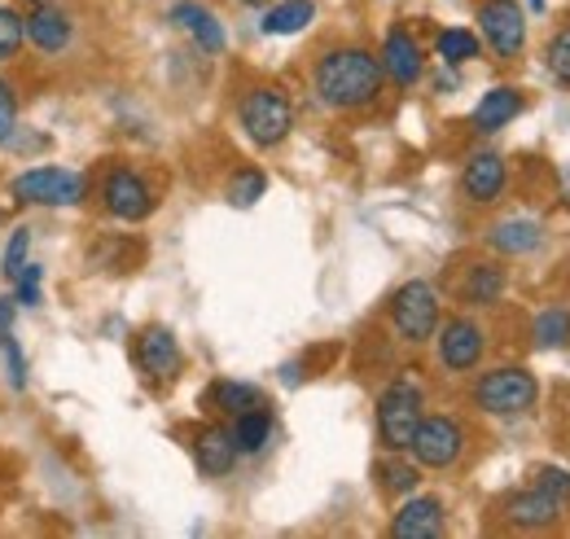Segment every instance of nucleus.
Listing matches in <instances>:
<instances>
[{
	"label": "nucleus",
	"instance_id": "obj_22",
	"mask_svg": "<svg viewBox=\"0 0 570 539\" xmlns=\"http://www.w3.org/2000/svg\"><path fill=\"white\" fill-rule=\"evenodd\" d=\"M312 22H316V4H312V0H277V4L264 9L259 31H264V36H298V31L312 27Z\"/></svg>",
	"mask_w": 570,
	"mask_h": 539
},
{
	"label": "nucleus",
	"instance_id": "obj_7",
	"mask_svg": "<svg viewBox=\"0 0 570 539\" xmlns=\"http://www.w3.org/2000/svg\"><path fill=\"white\" fill-rule=\"evenodd\" d=\"M409 452H413V461L422 470H452L465 457V425L456 416H448V412L422 416Z\"/></svg>",
	"mask_w": 570,
	"mask_h": 539
},
{
	"label": "nucleus",
	"instance_id": "obj_11",
	"mask_svg": "<svg viewBox=\"0 0 570 539\" xmlns=\"http://www.w3.org/2000/svg\"><path fill=\"white\" fill-rule=\"evenodd\" d=\"M22 22H27V45H36L45 58H58L71 49L75 22L58 0H27Z\"/></svg>",
	"mask_w": 570,
	"mask_h": 539
},
{
	"label": "nucleus",
	"instance_id": "obj_12",
	"mask_svg": "<svg viewBox=\"0 0 570 539\" xmlns=\"http://www.w3.org/2000/svg\"><path fill=\"white\" fill-rule=\"evenodd\" d=\"M180 364H185L180 342H176V334H171L167 325H149V330H141V337H137V369L145 373V382L167 386V382H176Z\"/></svg>",
	"mask_w": 570,
	"mask_h": 539
},
{
	"label": "nucleus",
	"instance_id": "obj_25",
	"mask_svg": "<svg viewBox=\"0 0 570 539\" xmlns=\"http://www.w3.org/2000/svg\"><path fill=\"white\" fill-rule=\"evenodd\" d=\"M479 49H483V40L474 31H465V27H443L434 36V53H439L443 67H465V62L479 58Z\"/></svg>",
	"mask_w": 570,
	"mask_h": 539
},
{
	"label": "nucleus",
	"instance_id": "obj_32",
	"mask_svg": "<svg viewBox=\"0 0 570 539\" xmlns=\"http://www.w3.org/2000/svg\"><path fill=\"white\" fill-rule=\"evenodd\" d=\"M18 133V92H13V84L0 75V149H4V140Z\"/></svg>",
	"mask_w": 570,
	"mask_h": 539
},
{
	"label": "nucleus",
	"instance_id": "obj_15",
	"mask_svg": "<svg viewBox=\"0 0 570 539\" xmlns=\"http://www.w3.org/2000/svg\"><path fill=\"white\" fill-rule=\"evenodd\" d=\"M443 500L439 496H409L400 504V513L391 518V536L395 539H439L443 536Z\"/></svg>",
	"mask_w": 570,
	"mask_h": 539
},
{
	"label": "nucleus",
	"instance_id": "obj_18",
	"mask_svg": "<svg viewBox=\"0 0 570 539\" xmlns=\"http://www.w3.org/2000/svg\"><path fill=\"white\" fill-rule=\"evenodd\" d=\"M522 92L518 88H509V84H497V88H488L483 92V101L474 106V115H470V128L479 136H492L500 128H509L518 115H522Z\"/></svg>",
	"mask_w": 570,
	"mask_h": 539
},
{
	"label": "nucleus",
	"instance_id": "obj_4",
	"mask_svg": "<svg viewBox=\"0 0 570 539\" xmlns=\"http://www.w3.org/2000/svg\"><path fill=\"white\" fill-rule=\"evenodd\" d=\"M9 194L27 206H79L88 198V176H79L71 167H58V163H45V167H27L9 180Z\"/></svg>",
	"mask_w": 570,
	"mask_h": 539
},
{
	"label": "nucleus",
	"instance_id": "obj_29",
	"mask_svg": "<svg viewBox=\"0 0 570 539\" xmlns=\"http://www.w3.org/2000/svg\"><path fill=\"white\" fill-rule=\"evenodd\" d=\"M570 342V312L567 307H549L535 321V346H567Z\"/></svg>",
	"mask_w": 570,
	"mask_h": 539
},
{
	"label": "nucleus",
	"instance_id": "obj_23",
	"mask_svg": "<svg viewBox=\"0 0 570 539\" xmlns=\"http://www.w3.org/2000/svg\"><path fill=\"white\" fill-rule=\"evenodd\" d=\"M504 294V268L500 264H474L465 268V281H461V298L474 303V307H488Z\"/></svg>",
	"mask_w": 570,
	"mask_h": 539
},
{
	"label": "nucleus",
	"instance_id": "obj_30",
	"mask_svg": "<svg viewBox=\"0 0 570 539\" xmlns=\"http://www.w3.org/2000/svg\"><path fill=\"white\" fill-rule=\"evenodd\" d=\"M27 255H31V228L27 224H18L13 233H9V242H4V255H0V276L4 281H13L22 264H27Z\"/></svg>",
	"mask_w": 570,
	"mask_h": 539
},
{
	"label": "nucleus",
	"instance_id": "obj_8",
	"mask_svg": "<svg viewBox=\"0 0 570 539\" xmlns=\"http://www.w3.org/2000/svg\"><path fill=\"white\" fill-rule=\"evenodd\" d=\"M154 189H149V180H145L137 167H110L106 171V180H101V206H106V215H115V219H124V224H141L154 215Z\"/></svg>",
	"mask_w": 570,
	"mask_h": 539
},
{
	"label": "nucleus",
	"instance_id": "obj_38",
	"mask_svg": "<svg viewBox=\"0 0 570 539\" xmlns=\"http://www.w3.org/2000/svg\"><path fill=\"white\" fill-rule=\"evenodd\" d=\"M531 9H544V0H531Z\"/></svg>",
	"mask_w": 570,
	"mask_h": 539
},
{
	"label": "nucleus",
	"instance_id": "obj_17",
	"mask_svg": "<svg viewBox=\"0 0 570 539\" xmlns=\"http://www.w3.org/2000/svg\"><path fill=\"white\" fill-rule=\"evenodd\" d=\"M488 246L500 251V255H509V259L535 255L544 246V224L531 219V215H509V219H500V224L488 228Z\"/></svg>",
	"mask_w": 570,
	"mask_h": 539
},
{
	"label": "nucleus",
	"instance_id": "obj_35",
	"mask_svg": "<svg viewBox=\"0 0 570 539\" xmlns=\"http://www.w3.org/2000/svg\"><path fill=\"white\" fill-rule=\"evenodd\" d=\"M535 487H544V491H553L562 504L570 500V473L558 470V465H544V470L535 473Z\"/></svg>",
	"mask_w": 570,
	"mask_h": 539
},
{
	"label": "nucleus",
	"instance_id": "obj_3",
	"mask_svg": "<svg viewBox=\"0 0 570 539\" xmlns=\"http://www.w3.org/2000/svg\"><path fill=\"white\" fill-rule=\"evenodd\" d=\"M470 400H474L479 412H488V416H522V412H531L535 400H540V382H535L531 369L504 364V369L479 373Z\"/></svg>",
	"mask_w": 570,
	"mask_h": 539
},
{
	"label": "nucleus",
	"instance_id": "obj_13",
	"mask_svg": "<svg viewBox=\"0 0 570 539\" xmlns=\"http://www.w3.org/2000/svg\"><path fill=\"white\" fill-rule=\"evenodd\" d=\"M504 185H509V167H504V158H500L497 149L470 154V163H465V171H461V194H465L470 203L474 206L500 203Z\"/></svg>",
	"mask_w": 570,
	"mask_h": 539
},
{
	"label": "nucleus",
	"instance_id": "obj_19",
	"mask_svg": "<svg viewBox=\"0 0 570 539\" xmlns=\"http://www.w3.org/2000/svg\"><path fill=\"white\" fill-rule=\"evenodd\" d=\"M171 22L203 49V53H224V27H219V18H215L207 4H198V0H180V4H171Z\"/></svg>",
	"mask_w": 570,
	"mask_h": 539
},
{
	"label": "nucleus",
	"instance_id": "obj_37",
	"mask_svg": "<svg viewBox=\"0 0 570 539\" xmlns=\"http://www.w3.org/2000/svg\"><path fill=\"white\" fill-rule=\"evenodd\" d=\"M237 4H246V9H268L273 0H237Z\"/></svg>",
	"mask_w": 570,
	"mask_h": 539
},
{
	"label": "nucleus",
	"instance_id": "obj_6",
	"mask_svg": "<svg viewBox=\"0 0 570 539\" xmlns=\"http://www.w3.org/2000/svg\"><path fill=\"white\" fill-rule=\"evenodd\" d=\"M386 316H391V330L404 337V342L422 346V342H430V337H434L439 321H443L439 290H434L430 281H404V285L391 294Z\"/></svg>",
	"mask_w": 570,
	"mask_h": 539
},
{
	"label": "nucleus",
	"instance_id": "obj_9",
	"mask_svg": "<svg viewBox=\"0 0 570 539\" xmlns=\"http://www.w3.org/2000/svg\"><path fill=\"white\" fill-rule=\"evenodd\" d=\"M479 31H483L488 49L504 62L522 58V49H527V13L518 0H483L479 4Z\"/></svg>",
	"mask_w": 570,
	"mask_h": 539
},
{
	"label": "nucleus",
	"instance_id": "obj_2",
	"mask_svg": "<svg viewBox=\"0 0 570 539\" xmlns=\"http://www.w3.org/2000/svg\"><path fill=\"white\" fill-rule=\"evenodd\" d=\"M426 391L417 378L400 373L386 382V391L377 395V443L386 452H409L413 434H417V421L426 416Z\"/></svg>",
	"mask_w": 570,
	"mask_h": 539
},
{
	"label": "nucleus",
	"instance_id": "obj_36",
	"mask_svg": "<svg viewBox=\"0 0 570 539\" xmlns=\"http://www.w3.org/2000/svg\"><path fill=\"white\" fill-rule=\"evenodd\" d=\"M13 316H18V298L13 294H0V346L13 337Z\"/></svg>",
	"mask_w": 570,
	"mask_h": 539
},
{
	"label": "nucleus",
	"instance_id": "obj_27",
	"mask_svg": "<svg viewBox=\"0 0 570 539\" xmlns=\"http://www.w3.org/2000/svg\"><path fill=\"white\" fill-rule=\"evenodd\" d=\"M22 45H27V22H22V9L0 4V67L18 62Z\"/></svg>",
	"mask_w": 570,
	"mask_h": 539
},
{
	"label": "nucleus",
	"instance_id": "obj_10",
	"mask_svg": "<svg viewBox=\"0 0 570 539\" xmlns=\"http://www.w3.org/2000/svg\"><path fill=\"white\" fill-rule=\"evenodd\" d=\"M434 346H439V364H443L448 373H470V369L483 364L488 334H483L479 321H470V316H452V321H439Z\"/></svg>",
	"mask_w": 570,
	"mask_h": 539
},
{
	"label": "nucleus",
	"instance_id": "obj_1",
	"mask_svg": "<svg viewBox=\"0 0 570 539\" xmlns=\"http://www.w3.org/2000/svg\"><path fill=\"white\" fill-rule=\"evenodd\" d=\"M382 84H386V70L382 62L368 53V49H330L316 70H312V88H316V101L325 110H364L382 97Z\"/></svg>",
	"mask_w": 570,
	"mask_h": 539
},
{
	"label": "nucleus",
	"instance_id": "obj_33",
	"mask_svg": "<svg viewBox=\"0 0 570 539\" xmlns=\"http://www.w3.org/2000/svg\"><path fill=\"white\" fill-rule=\"evenodd\" d=\"M549 70L558 75V84L570 88V27H562V31L549 40Z\"/></svg>",
	"mask_w": 570,
	"mask_h": 539
},
{
	"label": "nucleus",
	"instance_id": "obj_14",
	"mask_svg": "<svg viewBox=\"0 0 570 539\" xmlns=\"http://www.w3.org/2000/svg\"><path fill=\"white\" fill-rule=\"evenodd\" d=\"M382 70H386V79L391 84H400V88H413L417 79H422V70H426V58H422V45H417V36L409 31V27H391L386 31V40H382Z\"/></svg>",
	"mask_w": 570,
	"mask_h": 539
},
{
	"label": "nucleus",
	"instance_id": "obj_34",
	"mask_svg": "<svg viewBox=\"0 0 570 539\" xmlns=\"http://www.w3.org/2000/svg\"><path fill=\"white\" fill-rule=\"evenodd\" d=\"M0 351H4V364H9V386L13 391H27V355H22L18 337H9Z\"/></svg>",
	"mask_w": 570,
	"mask_h": 539
},
{
	"label": "nucleus",
	"instance_id": "obj_21",
	"mask_svg": "<svg viewBox=\"0 0 570 539\" xmlns=\"http://www.w3.org/2000/svg\"><path fill=\"white\" fill-rule=\"evenodd\" d=\"M233 443H237V457H259L264 448H268V439H273V412L268 404L259 408H246V412H237L233 416Z\"/></svg>",
	"mask_w": 570,
	"mask_h": 539
},
{
	"label": "nucleus",
	"instance_id": "obj_16",
	"mask_svg": "<svg viewBox=\"0 0 570 539\" xmlns=\"http://www.w3.org/2000/svg\"><path fill=\"white\" fill-rule=\"evenodd\" d=\"M562 500L553 496V491H544V487H527V491H518V496H509L504 500V518L513 522V527H522V531H544V527H553L558 518H562Z\"/></svg>",
	"mask_w": 570,
	"mask_h": 539
},
{
	"label": "nucleus",
	"instance_id": "obj_26",
	"mask_svg": "<svg viewBox=\"0 0 570 539\" xmlns=\"http://www.w3.org/2000/svg\"><path fill=\"white\" fill-rule=\"evenodd\" d=\"M377 473H382V487L391 496H413L422 487V465L417 461H404V452H391V461H382Z\"/></svg>",
	"mask_w": 570,
	"mask_h": 539
},
{
	"label": "nucleus",
	"instance_id": "obj_31",
	"mask_svg": "<svg viewBox=\"0 0 570 539\" xmlns=\"http://www.w3.org/2000/svg\"><path fill=\"white\" fill-rule=\"evenodd\" d=\"M9 285H13V298H18L22 307H40V285H45V268L27 259V264H22V272H18Z\"/></svg>",
	"mask_w": 570,
	"mask_h": 539
},
{
	"label": "nucleus",
	"instance_id": "obj_5",
	"mask_svg": "<svg viewBox=\"0 0 570 539\" xmlns=\"http://www.w3.org/2000/svg\"><path fill=\"white\" fill-rule=\"evenodd\" d=\"M237 124L259 149H277L294 128V106L282 88H250L237 101Z\"/></svg>",
	"mask_w": 570,
	"mask_h": 539
},
{
	"label": "nucleus",
	"instance_id": "obj_24",
	"mask_svg": "<svg viewBox=\"0 0 570 539\" xmlns=\"http://www.w3.org/2000/svg\"><path fill=\"white\" fill-rule=\"evenodd\" d=\"M207 404H212L215 412H224V416H237V412L268 404V400H264L259 386H250V382H228V378H224V382H215L212 391H207Z\"/></svg>",
	"mask_w": 570,
	"mask_h": 539
},
{
	"label": "nucleus",
	"instance_id": "obj_20",
	"mask_svg": "<svg viewBox=\"0 0 570 539\" xmlns=\"http://www.w3.org/2000/svg\"><path fill=\"white\" fill-rule=\"evenodd\" d=\"M194 461L207 478H224V473L237 465V443H233V430L228 425H203L194 434Z\"/></svg>",
	"mask_w": 570,
	"mask_h": 539
},
{
	"label": "nucleus",
	"instance_id": "obj_28",
	"mask_svg": "<svg viewBox=\"0 0 570 539\" xmlns=\"http://www.w3.org/2000/svg\"><path fill=\"white\" fill-rule=\"evenodd\" d=\"M264 194H268V176H264L259 167H242V171L228 180V203L242 206V210H246V206H255Z\"/></svg>",
	"mask_w": 570,
	"mask_h": 539
}]
</instances>
